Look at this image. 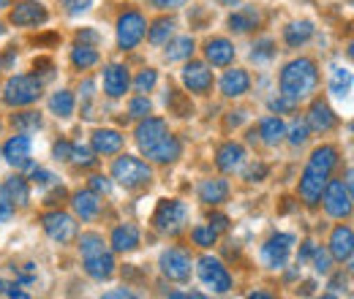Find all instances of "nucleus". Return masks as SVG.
<instances>
[{
	"label": "nucleus",
	"instance_id": "nucleus-1",
	"mask_svg": "<svg viewBox=\"0 0 354 299\" xmlns=\"http://www.w3.org/2000/svg\"><path fill=\"white\" fill-rule=\"evenodd\" d=\"M335 166H338V150L335 147L324 144V147L313 150V155L308 158V166L300 177V199L308 207H313L322 199V191H324V185H327Z\"/></svg>",
	"mask_w": 354,
	"mask_h": 299
},
{
	"label": "nucleus",
	"instance_id": "nucleus-2",
	"mask_svg": "<svg viewBox=\"0 0 354 299\" xmlns=\"http://www.w3.org/2000/svg\"><path fill=\"white\" fill-rule=\"evenodd\" d=\"M319 85V68L308 57L292 60L283 71H281V95H286L289 101H303Z\"/></svg>",
	"mask_w": 354,
	"mask_h": 299
},
{
	"label": "nucleus",
	"instance_id": "nucleus-3",
	"mask_svg": "<svg viewBox=\"0 0 354 299\" xmlns=\"http://www.w3.org/2000/svg\"><path fill=\"white\" fill-rule=\"evenodd\" d=\"M41 98V79L30 74H17L3 87V101L8 106H28Z\"/></svg>",
	"mask_w": 354,
	"mask_h": 299
},
{
	"label": "nucleus",
	"instance_id": "nucleus-4",
	"mask_svg": "<svg viewBox=\"0 0 354 299\" xmlns=\"http://www.w3.org/2000/svg\"><path fill=\"white\" fill-rule=\"evenodd\" d=\"M112 177L123 185V188H142V185H150L153 180V171L145 161L133 158V155H120L112 166Z\"/></svg>",
	"mask_w": 354,
	"mask_h": 299
},
{
	"label": "nucleus",
	"instance_id": "nucleus-5",
	"mask_svg": "<svg viewBox=\"0 0 354 299\" xmlns=\"http://www.w3.org/2000/svg\"><path fill=\"white\" fill-rule=\"evenodd\" d=\"M185 220H188V207H185L183 202H177V199H167V202H161V204H158V210H156V215H153L156 229H158L161 234H172V237L183 231Z\"/></svg>",
	"mask_w": 354,
	"mask_h": 299
},
{
	"label": "nucleus",
	"instance_id": "nucleus-6",
	"mask_svg": "<svg viewBox=\"0 0 354 299\" xmlns=\"http://www.w3.org/2000/svg\"><path fill=\"white\" fill-rule=\"evenodd\" d=\"M324 210L333 218L352 215V185L344 180H327L324 185Z\"/></svg>",
	"mask_w": 354,
	"mask_h": 299
},
{
	"label": "nucleus",
	"instance_id": "nucleus-7",
	"mask_svg": "<svg viewBox=\"0 0 354 299\" xmlns=\"http://www.w3.org/2000/svg\"><path fill=\"white\" fill-rule=\"evenodd\" d=\"M196 272H199V280H202L207 289L218 291V294H226V291L232 289V275L226 272V267H223L218 258L202 256L199 264H196Z\"/></svg>",
	"mask_w": 354,
	"mask_h": 299
},
{
	"label": "nucleus",
	"instance_id": "nucleus-8",
	"mask_svg": "<svg viewBox=\"0 0 354 299\" xmlns=\"http://www.w3.org/2000/svg\"><path fill=\"white\" fill-rule=\"evenodd\" d=\"M145 17L139 11H126L118 19V44L120 49H133L136 44L145 39Z\"/></svg>",
	"mask_w": 354,
	"mask_h": 299
},
{
	"label": "nucleus",
	"instance_id": "nucleus-9",
	"mask_svg": "<svg viewBox=\"0 0 354 299\" xmlns=\"http://www.w3.org/2000/svg\"><path fill=\"white\" fill-rule=\"evenodd\" d=\"M295 248V237L292 234H275L270 237L262 248V261H265L270 269H283L286 261H289V253Z\"/></svg>",
	"mask_w": 354,
	"mask_h": 299
},
{
	"label": "nucleus",
	"instance_id": "nucleus-10",
	"mask_svg": "<svg viewBox=\"0 0 354 299\" xmlns=\"http://www.w3.org/2000/svg\"><path fill=\"white\" fill-rule=\"evenodd\" d=\"M41 223H44V231L55 240V242H60V245H66V242H71L74 237H77V223H74V218L68 213H60V210H55V213H46L41 218Z\"/></svg>",
	"mask_w": 354,
	"mask_h": 299
},
{
	"label": "nucleus",
	"instance_id": "nucleus-11",
	"mask_svg": "<svg viewBox=\"0 0 354 299\" xmlns=\"http://www.w3.org/2000/svg\"><path fill=\"white\" fill-rule=\"evenodd\" d=\"M161 272L169 280H177V283L188 280L191 278V256L185 251H180V248L164 251V256H161Z\"/></svg>",
	"mask_w": 354,
	"mask_h": 299
},
{
	"label": "nucleus",
	"instance_id": "nucleus-12",
	"mask_svg": "<svg viewBox=\"0 0 354 299\" xmlns=\"http://www.w3.org/2000/svg\"><path fill=\"white\" fill-rule=\"evenodd\" d=\"M46 19H49L46 8L41 6V3H36V0H22V3H17V6H14V11H11V22H14V25H19V28L44 25Z\"/></svg>",
	"mask_w": 354,
	"mask_h": 299
},
{
	"label": "nucleus",
	"instance_id": "nucleus-13",
	"mask_svg": "<svg viewBox=\"0 0 354 299\" xmlns=\"http://www.w3.org/2000/svg\"><path fill=\"white\" fill-rule=\"evenodd\" d=\"M3 158L6 164L17 166V169H30V139L22 133V136H11L6 144H3Z\"/></svg>",
	"mask_w": 354,
	"mask_h": 299
},
{
	"label": "nucleus",
	"instance_id": "nucleus-14",
	"mask_svg": "<svg viewBox=\"0 0 354 299\" xmlns=\"http://www.w3.org/2000/svg\"><path fill=\"white\" fill-rule=\"evenodd\" d=\"M183 85L188 87L191 93H199V95H205V93L213 87V71H210L205 63H196V60H191V63L183 68Z\"/></svg>",
	"mask_w": 354,
	"mask_h": 299
},
{
	"label": "nucleus",
	"instance_id": "nucleus-15",
	"mask_svg": "<svg viewBox=\"0 0 354 299\" xmlns=\"http://www.w3.org/2000/svg\"><path fill=\"white\" fill-rule=\"evenodd\" d=\"M150 161H156V164H172L180 158V153H183V144H180V139L172 136V133H167V136H161L156 144H150L147 150H142Z\"/></svg>",
	"mask_w": 354,
	"mask_h": 299
},
{
	"label": "nucleus",
	"instance_id": "nucleus-16",
	"mask_svg": "<svg viewBox=\"0 0 354 299\" xmlns=\"http://www.w3.org/2000/svg\"><path fill=\"white\" fill-rule=\"evenodd\" d=\"M167 133H169V128H167V123L161 117H145L136 126V144H139V150H147L150 144H156Z\"/></svg>",
	"mask_w": 354,
	"mask_h": 299
},
{
	"label": "nucleus",
	"instance_id": "nucleus-17",
	"mask_svg": "<svg viewBox=\"0 0 354 299\" xmlns=\"http://www.w3.org/2000/svg\"><path fill=\"white\" fill-rule=\"evenodd\" d=\"M129 85H131V77H129L126 66L112 63V66H106V68H104V90H106V95L120 98V95H126Z\"/></svg>",
	"mask_w": 354,
	"mask_h": 299
},
{
	"label": "nucleus",
	"instance_id": "nucleus-18",
	"mask_svg": "<svg viewBox=\"0 0 354 299\" xmlns=\"http://www.w3.org/2000/svg\"><path fill=\"white\" fill-rule=\"evenodd\" d=\"M330 256L335 261H352L354 256V234L349 226H338L330 237Z\"/></svg>",
	"mask_w": 354,
	"mask_h": 299
},
{
	"label": "nucleus",
	"instance_id": "nucleus-19",
	"mask_svg": "<svg viewBox=\"0 0 354 299\" xmlns=\"http://www.w3.org/2000/svg\"><path fill=\"white\" fill-rule=\"evenodd\" d=\"M85 261V272H88L93 280H109L115 275V256L109 251H101V253H93V256L82 258Z\"/></svg>",
	"mask_w": 354,
	"mask_h": 299
},
{
	"label": "nucleus",
	"instance_id": "nucleus-20",
	"mask_svg": "<svg viewBox=\"0 0 354 299\" xmlns=\"http://www.w3.org/2000/svg\"><path fill=\"white\" fill-rule=\"evenodd\" d=\"M308 128L319 131V133H327V131L335 128V123H338V117L333 115V109L324 104V101H313L310 104V112H308Z\"/></svg>",
	"mask_w": 354,
	"mask_h": 299
},
{
	"label": "nucleus",
	"instance_id": "nucleus-21",
	"mask_svg": "<svg viewBox=\"0 0 354 299\" xmlns=\"http://www.w3.org/2000/svg\"><path fill=\"white\" fill-rule=\"evenodd\" d=\"M248 87H251V77H248V71H243V68H232V71H226L221 77V93L226 98L245 95Z\"/></svg>",
	"mask_w": 354,
	"mask_h": 299
},
{
	"label": "nucleus",
	"instance_id": "nucleus-22",
	"mask_svg": "<svg viewBox=\"0 0 354 299\" xmlns=\"http://www.w3.org/2000/svg\"><path fill=\"white\" fill-rule=\"evenodd\" d=\"M90 142H93V153H98V155H115L123 147V136L112 128H98Z\"/></svg>",
	"mask_w": 354,
	"mask_h": 299
},
{
	"label": "nucleus",
	"instance_id": "nucleus-23",
	"mask_svg": "<svg viewBox=\"0 0 354 299\" xmlns=\"http://www.w3.org/2000/svg\"><path fill=\"white\" fill-rule=\"evenodd\" d=\"M139 248V229L133 223H123L112 231V251L118 253H131Z\"/></svg>",
	"mask_w": 354,
	"mask_h": 299
},
{
	"label": "nucleus",
	"instance_id": "nucleus-24",
	"mask_svg": "<svg viewBox=\"0 0 354 299\" xmlns=\"http://www.w3.org/2000/svg\"><path fill=\"white\" fill-rule=\"evenodd\" d=\"M243 161H245V147L234 142H226L216 155V166L221 171H237L243 166Z\"/></svg>",
	"mask_w": 354,
	"mask_h": 299
},
{
	"label": "nucleus",
	"instance_id": "nucleus-25",
	"mask_svg": "<svg viewBox=\"0 0 354 299\" xmlns=\"http://www.w3.org/2000/svg\"><path fill=\"white\" fill-rule=\"evenodd\" d=\"M226 196H229V182L226 180H205L202 185H199V199L205 202V204H210V207H218L226 202Z\"/></svg>",
	"mask_w": 354,
	"mask_h": 299
},
{
	"label": "nucleus",
	"instance_id": "nucleus-26",
	"mask_svg": "<svg viewBox=\"0 0 354 299\" xmlns=\"http://www.w3.org/2000/svg\"><path fill=\"white\" fill-rule=\"evenodd\" d=\"M74 213L80 215L82 220H93L95 215L101 213V199H98V193L95 191H80V193H74Z\"/></svg>",
	"mask_w": 354,
	"mask_h": 299
},
{
	"label": "nucleus",
	"instance_id": "nucleus-27",
	"mask_svg": "<svg viewBox=\"0 0 354 299\" xmlns=\"http://www.w3.org/2000/svg\"><path fill=\"white\" fill-rule=\"evenodd\" d=\"M205 55H207V60L213 66H229L234 60V44L229 39H213L205 46Z\"/></svg>",
	"mask_w": 354,
	"mask_h": 299
},
{
	"label": "nucleus",
	"instance_id": "nucleus-28",
	"mask_svg": "<svg viewBox=\"0 0 354 299\" xmlns=\"http://www.w3.org/2000/svg\"><path fill=\"white\" fill-rule=\"evenodd\" d=\"M259 11L257 8H251V6H245V8H240V11H234L232 17H229V28L234 30V33H248V30H254L257 25H259Z\"/></svg>",
	"mask_w": 354,
	"mask_h": 299
},
{
	"label": "nucleus",
	"instance_id": "nucleus-29",
	"mask_svg": "<svg viewBox=\"0 0 354 299\" xmlns=\"http://www.w3.org/2000/svg\"><path fill=\"white\" fill-rule=\"evenodd\" d=\"M313 39V22L303 19V22H292L286 30H283V41L289 46H303Z\"/></svg>",
	"mask_w": 354,
	"mask_h": 299
},
{
	"label": "nucleus",
	"instance_id": "nucleus-30",
	"mask_svg": "<svg viewBox=\"0 0 354 299\" xmlns=\"http://www.w3.org/2000/svg\"><path fill=\"white\" fill-rule=\"evenodd\" d=\"M259 136H262V142H265V144L275 147V144L286 136V126H283V120H281V117H265V120L259 123Z\"/></svg>",
	"mask_w": 354,
	"mask_h": 299
},
{
	"label": "nucleus",
	"instance_id": "nucleus-31",
	"mask_svg": "<svg viewBox=\"0 0 354 299\" xmlns=\"http://www.w3.org/2000/svg\"><path fill=\"white\" fill-rule=\"evenodd\" d=\"M74 106H77V101H74V95H71L68 90H60V93H55V95L49 98V109H52V115L60 117V120L71 117V115H74Z\"/></svg>",
	"mask_w": 354,
	"mask_h": 299
},
{
	"label": "nucleus",
	"instance_id": "nucleus-32",
	"mask_svg": "<svg viewBox=\"0 0 354 299\" xmlns=\"http://www.w3.org/2000/svg\"><path fill=\"white\" fill-rule=\"evenodd\" d=\"M6 193L19 207H25L30 202V188H28V180H22V177H8L6 180Z\"/></svg>",
	"mask_w": 354,
	"mask_h": 299
},
{
	"label": "nucleus",
	"instance_id": "nucleus-33",
	"mask_svg": "<svg viewBox=\"0 0 354 299\" xmlns=\"http://www.w3.org/2000/svg\"><path fill=\"white\" fill-rule=\"evenodd\" d=\"M330 90L338 98H349V93H352V71L349 68H333V74H330Z\"/></svg>",
	"mask_w": 354,
	"mask_h": 299
},
{
	"label": "nucleus",
	"instance_id": "nucleus-34",
	"mask_svg": "<svg viewBox=\"0 0 354 299\" xmlns=\"http://www.w3.org/2000/svg\"><path fill=\"white\" fill-rule=\"evenodd\" d=\"M71 63H74L77 68L88 71V68H93V66L98 63V49L90 46V44H77L74 52H71Z\"/></svg>",
	"mask_w": 354,
	"mask_h": 299
},
{
	"label": "nucleus",
	"instance_id": "nucleus-35",
	"mask_svg": "<svg viewBox=\"0 0 354 299\" xmlns=\"http://www.w3.org/2000/svg\"><path fill=\"white\" fill-rule=\"evenodd\" d=\"M194 55V39L191 36H180L175 41L169 44V49H167V60L169 63H177V60H188Z\"/></svg>",
	"mask_w": 354,
	"mask_h": 299
},
{
	"label": "nucleus",
	"instance_id": "nucleus-36",
	"mask_svg": "<svg viewBox=\"0 0 354 299\" xmlns=\"http://www.w3.org/2000/svg\"><path fill=\"white\" fill-rule=\"evenodd\" d=\"M172 33H175V22H172V19H158V22L150 28L147 36H150V44H158V46H161V44H167L172 39Z\"/></svg>",
	"mask_w": 354,
	"mask_h": 299
},
{
	"label": "nucleus",
	"instance_id": "nucleus-37",
	"mask_svg": "<svg viewBox=\"0 0 354 299\" xmlns=\"http://www.w3.org/2000/svg\"><path fill=\"white\" fill-rule=\"evenodd\" d=\"M14 126L22 133H30V131L41 128V115L39 112H22V115H14Z\"/></svg>",
	"mask_w": 354,
	"mask_h": 299
},
{
	"label": "nucleus",
	"instance_id": "nucleus-38",
	"mask_svg": "<svg viewBox=\"0 0 354 299\" xmlns=\"http://www.w3.org/2000/svg\"><path fill=\"white\" fill-rule=\"evenodd\" d=\"M191 237H194V242H196L199 248H213L216 240H218V231H216L213 226H196V229L191 231Z\"/></svg>",
	"mask_w": 354,
	"mask_h": 299
},
{
	"label": "nucleus",
	"instance_id": "nucleus-39",
	"mask_svg": "<svg viewBox=\"0 0 354 299\" xmlns=\"http://www.w3.org/2000/svg\"><path fill=\"white\" fill-rule=\"evenodd\" d=\"M167 106H172V112L180 115V117H188V115L194 112L191 101H185V95L177 93V90H169V95H167Z\"/></svg>",
	"mask_w": 354,
	"mask_h": 299
},
{
	"label": "nucleus",
	"instance_id": "nucleus-40",
	"mask_svg": "<svg viewBox=\"0 0 354 299\" xmlns=\"http://www.w3.org/2000/svg\"><path fill=\"white\" fill-rule=\"evenodd\" d=\"M158 82V71L156 68H145V71H139V77L133 79V87H136V93H150L153 87Z\"/></svg>",
	"mask_w": 354,
	"mask_h": 299
},
{
	"label": "nucleus",
	"instance_id": "nucleus-41",
	"mask_svg": "<svg viewBox=\"0 0 354 299\" xmlns=\"http://www.w3.org/2000/svg\"><path fill=\"white\" fill-rule=\"evenodd\" d=\"M308 133H310V128L306 120H295V123H292V131H289V142H292L295 147H300V144L308 142Z\"/></svg>",
	"mask_w": 354,
	"mask_h": 299
},
{
	"label": "nucleus",
	"instance_id": "nucleus-42",
	"mask_svg": "<svg viewBox=\"0 0 354 299\" xmlns=\"http://www.w3.org/2000/svg\"><path fill=\"white\" fill-rule=\"evenodd\" d=\"M68 161H74V164H80V166H93V164H95L93 153H90L88 147H82V144H71V158H68Z\"/></svg>",
	"mask_w": 354,
	"mask_h": 299
},
{
	"label": "nucleus",
	"instance_id": "nucleus-43",
	"mask_svg": "<svg viewBox=\"0 0 354 299\" xmlns=\"http://www.w3.org/2000/svg\"><path fill=\"white\" fill-rule=\"evenodd\" d=\"M310 258H313V269L316 272H322V275H330V253L327 251H322V248H316L313 245V253H310Z\"/></svg>",
	"mask_w": 354,
	"mask_h": 299
},
{
	"label": "nucleus",
	"instance_id": "nucleus-44",
	"mask_svg": "<svg viewBox=\"0 0 354 299\" xmlns=\"http://www.w3.org/2000/svg\"><path fill=\"white\" fill-rule=\"evenodd\" d=\"M150 109H153V106H150V101H147V98H142V95H139V98H133L131 104H129V115H131V117H147V115H150Z\"/></svg>",
	"mask_w": 354,
	"mask_h": 299
},
{
	"label": "nucleus",
	"instance_id": "nucleus-45",
	"mask_svg": "<svg viewBox=\"0 0 354 299\" xmlns=\"http://www.w3.org/2000/svg\"><path fill=\"white\" fill-rule=\"evenodd\" d=\"M267 164H262V161H257V164H251V166H248V169H245V180H248V182H262V180H265L267 177Z\"/></svg>",
	"mask_w": 354,
	"mask_h": 299
},
{
	"label": "nucleus",
	"instance_id": "nucleus-46",
	"mask_svg": "<svg viewBox=\"0 0 354 299\" xmlns=\"http://www.w3.org/2000/svg\"><path fill=\"white\" fill-rule=\"evenodd\" d=\"M11 215H14V202L8 199V193H6V188H0V223H6V220H11Z\"/></svg>",
	"mask_w": 354,
	"mask_h": 299
},
{
	"label": "nucleus",
	"instance_id": "nucleus-47",
	"mask_svg": "<svg viewBox=\"0 0 354 299\" xmlns=\"http://www.w3.org/2000/svg\"><path fill=\"white\" fill-rule=\"evenodd\" d=\"M60 3H63V8L68 14H85L90 6H93V0H60Z\"/></svg>",
	"mask_w": 354,
	"mask_h": 299
},
{
	"label": "nucleus",
	"instance_id": "nucleus-48",
	"mask_svg": "<svg viewBox=\"0 0 354 299\" xmlns=\"http://www.w3.org/2000/svg\"><path fill=\"white\" fill-rule=\"evenodd\" d=\"M251 57H254V60H270V57H272V41H270V39L259 41L257 46H254Z\"/></svg>",
	"mask_w": 354,
	"mask_h": 299
},
{
	"label": "nucleus",
	"instance_id": "nucleus-49",
	"mask_svg": "<svg viewBox=\"0 0 354 299\" xmlns=\"http://www.w3.org/2000/svg\"><path fill=\"white\" fill-rule=\"evenodd\" d=\"M93 90H95V82H85V85H82V101H85V109H82V115H85V117H93V115H90V104H93V95H95V93H93Z\"/></svg>",
	"mask_w": 354,
	"mask_h": 299
},
{
	"label": "nucleus",
	"instance_id": "nucleus-50",
	"mask_svg": "<svg viewBox=\"0 0 354 299\" xmlns=\"http://www.w3.org/2000/svg\"><path fill=\"white\" fill-rule=\"evenodd\" d=\"M90 191H95V193H109V191H112V182H109L106 177L95 174V177H90Z\"/></svg>",
	"mask_w": 354,
	"mask_h": 299
},
{
	"label": "nucleus",
	"instance_id": "nucleus-51",
	"mask_svg": "<svg viewBox=\"0 0 354 299\" xmlns=\"http://www.w3.org/2000/svg\"><path fill=\"white\" fill-rule=\"evenodd\" d=\"M0 294H6V297H17V299L28 297V291H22L17 283H6V280H0Z\"/></svg>",
	"mask_w": 354,
	"mask_h": 299
},
{
	"label": "nucleus",
	"instance_id": "nucleus-52",
	"mask_svg": "<svg viewBox=\"0 0 354 299\" xmlns=\"http://www.w3.org/2000/svg\"><path fill=\"white\" fill-rule=\"evenodd\" d=\"M52 153H55V158H57V161H68V158H71V142H66V139H63V142H57Z\"/></svg>",
	"mask_w": 354,
	"mask_h": 299
},
{
	"label": "nucleus",
	"instance_id": "nucleus-53",
	"mask_svg": "<svg viewBox=\"0 0 354 299\" xmlns=\"http://www.w3.org/2000/svg\"><path fill=\"white\" fill-rule=\"evenodd\" d=\"M270 109H272V112H289V109H295V101H289L286 95H281V98L270 101Z\"/></svg>",
	"mask_w": 354,
	"mask_h": 299
},
{
	"label": "nucleus",
	"instance_id": "nucleus-54",
	"mask_svg": "<svg viewBox=\"0 0 354 299\" xmlns=\"http://www.w3.org/2000/svg\"><path fill=\"white\" fill-rule=\"evenodd\" d=\"M52 180H55V177L46 169H33V182H36V185H52Z\"/></svg>",
	"mask_w": 354,
	"mask_h": 299
},
{
	"label": "nucleus",
	"instance_id": "nucleus-55",
	"mask_svg": "<svg viewBox=\"0 0 354 299\" xmlns=\"http://www.w3.org/2000/svg\"><path fill=\"white\" fill-rule=\"evenodd\" d=\"M98 41V33L95 30H80L77 33V44H95Z\"/></svg>",
	"mask_w": 354,
	"mask_h": 299
},
{
	"label": "nucleus",
	"instance_id": "nucleus-56",
	"mask_svg": "<svg viewBox=\"0 0 354 299\" xmlns=\"http://www.w3.org/2000/svg\"><path fill=\"white\" fill-rule=\"evenodd\" d=\"M210 226H213L216 231H223V229H229V218H223V215H213V218H210Z\"/></svg>",
	"mask_w": 354,
	"mask_h": 299
},
{
	"label": "nucleus",
	"instance_id": "nucleus-57",
	"mask_svg": "<svg viewBox=\"0 0 354 299\" xmlns=\"http://www.w3.org/2000/svg\"><path fill=\"white\" fill-rule=\"evenodd\" d=\"M156 8H180L185 0H150Z\"/></svg>",
	"mask_w": 354,
	"mask_h": 299
},
{
	"label": "nucleus",
	"instance_id": "nucleus-58",
	"mask_svg": "<svg viewBox=\"0 0 354 299\" xmlns=\"http://www.w3.org/2000/svg\"><path fill=\"white\" fill-rule=\"evenodd\" d=\"M310 253H313V242H306L303 251H300V256H297V264H306L310 258Z\"/></svg>",
	"mask_w": 354,
	"mask_h": 299
},
{
	"label": "nucleus",
	"instance_id": "nucleus-59",
	"mask_svg": "<svg viewBox=\"0 0 354 299\" xmlns=\"http://www.w3.org/2000/svg\"><path fill=\"white\" fill-rule=\"evenodd\" d=\"M104 297H106V299H112V297H126V299H131L133 294L129 291V289H120V291H106Z\"/></svg>",
	"mask_w": 354,
	"mask_h": 299
},
{
	"label": "nucleus",
	"instance_id": "nucleus-60",
	"mask_svg": "<svg viewBox=\"0 0 354 299\" xmlns=\"http://www.w3.org/2000/svg\"><path fill=\"white\" fill-rule=\"evenodd\" d=\"M341 286H346V280H344V275H338L333 283H330V289H335V291H341Z\"/></svg>",
	"mask_w": 354,
	"mask_h": 299
},
{
	"label": "nucleus",
	"instance_id": "nucleus-61",
	"mask_svg": "<svg viewBox=\"0 0 354 299\" xmlns=\"http://www.w3.org/2000/svg\"><path fill=\"white\" fill-rule=\"evenodd\" d=\"M270 297V294H265V291H254V294H251V299H267Z\"/></svg>",
	"mask_w": 354,
	"mask_h": 299
},
{
	"label": "nucleus",
	"instance_id": "nucleus-62",
	"mask_svg": "<svg viewBox=\"0 0 354 299\" xmlns=\"http://www.w3.org/2000/svg\"><path fill=\"white\" fill-rule=\"evenodd\" d=\"M8 3H11V0H0V8H6V6H8Z\"/></svg>",
	"mask_w": 354,
	"mask_h": 299
},
{
	"label": "nucleus",
	"instance_id": "nucleus-63",
	"mask_svg": "<svg viewBox=\"0 0 354 299\" xmlns=\"http://www.w3.org/2000/svg\"><path fill=\"white\" fill-rule=\"evenodd\" d=\"M221 3H226V6H234V3H237V0H221Z\"/></svg>",
	"mask_w": 354,
	"mask_h": 299
},
{
	"label": "nucleus",
	"instance_id": "nucleus-64",
	"mask_svg": "<svg viewBox=\"0 0 354 299\" xmlns=\"http://www.w3.org/2000/svg\"><path fill=\"white\" fill-rule=\"evenodd\" d=\"M0 36H3V25H0Z\"/></svg>",
	"mask_w": 354,
	"mask_h": 299
}]
</instances>
